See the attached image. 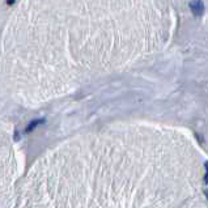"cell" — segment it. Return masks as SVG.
Returning a JSON list of instances; mask_svg holds the SVG:
<instances>
[{"mask_svg":"<svg viewBox=\"0 0 208 208\" xmlns=\"http://www.w3.org/2000/svg\"><path fill=\"white\" fill-rule=\"evenodd\" d=\"M43 122H45V119H37V120H33V122L30 123V126L26 128V132H30L31 130H33V128L37 127L39 123H43Z\"/></svg>","mask_w":208,"mask_h":208,"instance_id":"1","label":"cell"}]
</instances>
